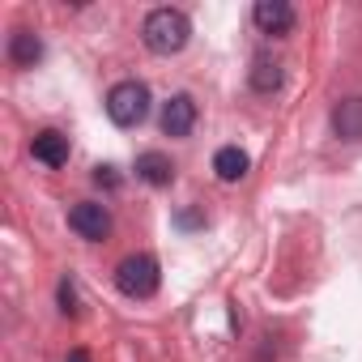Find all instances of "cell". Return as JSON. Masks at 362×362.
Returning a JSON list of instances; mask_svg holds the SVG:
<instances>
[{
    "mask_svg": "<svg viewBox=\"0 0 362 362\" xmlns=\"http://www.w3.org/2000/svg\"><path fill=\"white\" fill-rule=\"evenodd\" d=\"M141 39L149 52L158 56H175V52H184L188 39H192V22L188 13H179V9H153L141 26Z\"/></svg>",
    "mask_w": 362,
    "mask_h": 362,
    "instance_id": "6da1fadb",
    "label": "cell"
},
{
    "mask_svg": "<svg viewBox=\"0 0 362 362\" xmlns=\"http://www.w3.org/2000/svg\"><path fill=\"white\" fill-rule=\"evenodd\" d=\"M107 115L119 128H136L149 115V86L145 81H119L107 94Z\"/></svg>",
    "mask_w": 362,
    "mask_h": 362,
    "instance_id": "7a4b0ae2",
    "label": "cell"
},
{
    "mask_svg": "<svg viewBox=\"0 0 362 362\" xmlns=\"http://www.w3.org/2000/svg\"><path fill=\"white\" fill-rule=\"evenodd\" d=\"M158 281H162V273H158V260L153 256H128L115 269V286L128 298H149L158 290Z\"/></svg>",
    "mask_w": 362,
    "mask_h": 362,
    "instance_id": "3957f363",
    "label": "cell"
},
{
    "mask_svg": "<svg viewBox=\"0 0 362 362\" xmlns=\"http://www.w3.org/2000/svg\"><path fill=\"white\" fill-rule=\"evenodd\" d=\"M69 226H73L81 239H107V235H111V214H107V205H98V201H81V205L69 209Z\"/></svg>",
    "mask_w": 362,
    "mask_h": 362,
    "instance_id": "277c9868",
    "label": "cell"
},
{
    "mask_svg": "<svg viewBox=\"0 0 362 362\" xmlns=\"http://www.w3.org/2000/svg\"><path fill=\"white\" fill-rule=\"evenodd\" d=\"M192 124H197V103H192L188 94L166 98V107H162V132H166V136H188Z\"/></svg>",
    "mask_w": 362,
    "mask_h": 362,
    "instance_id": "5b68a950",
    "label": "cell"
},
{
    "mask_svg": "<svg viewBox=\"0 0 362 362\" xmlns=\"http://www.w3.org/2000/svg\"><path fill=\"white\" fill-rule=\"evenodd\" d=\"M252 18H256V26L264 35H290L294 30V9L286 5V0H260V5L252 9Z\"/></svg>",
    "mask_w": 362,
    "mask_h": 362,
    "instance_id": "8992f818",
    "label": "cell"
},
{
    "mask_svg": "<svg viewBox=\"0 0 362 362\" xmlns=\"http://www.w3.org/2000/svg\"><path fill=\"white\" fill-rule=\"evenodd\" d=\"M30 153H35V162H43V166H64V162H69V136L56 132V128H43V132L35 136Z\"/></svg>",
    "mask_w": 362,
    "mask_h": 362,
    "instance_id": "52a82bcc",
    "label": "cell"
},
{
    "mask_svg": "<svg viewBox=\"0 0 362 362\" xmlns=\"http://www.w3.org/2000/svg\"><path fill=\"white\" fill-rule=\"evenodd\" d=\"M136 179H145L149 188H166L170 179H175V166H170V158H166V153L149 149V153H141V158H136Z\"/></svg>",
    "mask_w": 362,
    "mask_h": 362,
    "instance_id": "ba28073f",
    "label": "cell"
},
{
    "mask_svg": "<svg viewBox=\"0 0 362 362\" xmlns=\"http://www.w3.org/2000/svg\"><path fill=\"white\" fill-rule=\"evenodd\" d=\"M332 128L341 141H362V98H345L332 111Z\"/></svg>",
    "mask_w": 362,
    "mask_h": 362,
    "instance_id": "9c48e42d",
    "label": "cell"
},
{
    "mask_svg": "<svg viewBox=\"0 0 362 362\" xmlns=\"http://www.w3.org/2000/svg\"><path fill=\"white\" fill-rule=\"evenodd\" d=\"M247 153L239 149V145H222L218 153H214V170H218V179L222 184H239V179L247 175Z\"/></svg>",
    "mask_w": 362,
    "mask_h": 362,
    "instance_id": "30bf717a",
    "label": "cell"
},
{
    "mask_svg": "<svg viewBox=\"0 0 362 362\" xmlns=\"http://www.w3.org/2000/svg\"><path fill=\"white\" fill-rule=\"evenodd\" d=\"M9 60H13L18 69H35V64L43 60V43H39V35H30V30H13V39H9Z\"/></svg>",
    "mask_w": 362,
    "mask_h": 362,
    "instance_id": "8fae6325",
    "label": "cell"
},
{
    "mask_svg": "<svg viewBox=\"0 0 362 362\" xmlns=\"http://www.w3.org/2000/svg\"><path fill=\"white\" fill-rule=\"evenodd\" d=\"M277 86H281V64L269 60V56H256V64H252V90L273 94Z\"/></svg>",
    "mask_w": 362,
    "mask_h": 362,
    "instance_id": "7c38bea8",
    "label": "cell"
},
{
    "mask_svg": "<svg viewBox=\"0 0 362 362\" xmlns=\"http://www.w3.org/2000/svg\"><path fill=\"white\" fill-rule=\"evenodd\" d=\"M60 303H64V311H69V315L77 311V294H73V281H60Z\"/></svg>",
    "mask_w": 362,
    "mask_h": 362,
    "instance_id": "4fadbf2b",
    "label": "cell"
},
{
    "mask_svg": "<svg viewBox=\"0 0 362 362\" xmlns=\"http://www.w3.org/2000/svg\"><path fill=\"white\" fill-rule=\"evenodd\" d=\"M94 179H98V184H107V188H115V184H119L115 166H94Z\"/></svg>",
    "mask_w": 362,
    "mask_h": 362,
    "instance_id": "5bb4252c",
    "label": "cell"
},
{
    "mask_svg": "<svg viewBox=\"0 0 362 362\" xmlns=\"http://www.w3.org/2000/svg\"><path fill=\"white\" fill-rule=\"evenodd\" d=\"M69 362H90V354H86V349H73V354H69Z\"/></svg>",
    "mask_w": 362,
    "mask_h": 362,
    "instance_id": "9a60e30c",
    "label": "cell"
}]
</instances>
